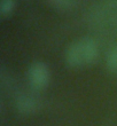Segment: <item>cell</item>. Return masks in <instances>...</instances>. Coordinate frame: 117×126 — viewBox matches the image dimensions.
Here are the masks:
<instances>
[{"instance_id":"6da1fadb","label":"cell","mask_w":117,"mask_h":126,"mask_svg":"<svg viewBox=\"0 0 117 126\" xmlns=\"http://www.w3.org/2000/svg\"><path fill=\"white\" fill-rule=\"evenodd\" d=\"M100 56V45L90 36L74 40L64 52V60L70 68L78 69L92 65Z\"/></svg>"},{"instance_id":"7a4b0ae2","label":"cell","mask_w":117,"mask_h":126,"mask_svg":"<svg viewBox=\"0 0 117 126\" xmlns=\"http://www.w3.org/2000/svg\"><path fill=\"white\" fill-rule=\"evenodd\" d=\"M85 23L94 32H106L117 24V0H97L85 14Z\"/></svg>"},{"instance_id":"3957f363","label":"cell","mask_w":117,"mask_h":126,"mask_svg":"<svg viewBox=\"0 0 117 126\" xmlns=\"http://www.w3.org/2000/svg\"><path fill=\"white\" fill-rule=\"evenodd\" d=\"M14 107L22 116H32L43 108V100L39 93L33 90H20L14 95Z\"/></svg>"},{"instance_id":"277c9868","label":"cell","mask_w":117,"mask_h":126,"mask_svg":"<svg viewBox=\"0 0 117 126\" xmlns=\"http://www.w3.org/2000/svg\"><path fill=\"white\" fill-rule=\"evenodd\" d=\"M50 80V68L43 61H34L27 70V81L31 90L40 92L45 90Z\"/></svg>"},{"instance_id":"5b68a950","label":"cell","mask_w":117,"mask_h":126,"mask_svg":"<svg viewBox=\"0 0 117 126\" xmlns=\"http://www.w3.org/2000/svg\"><path fill=\"white\" fill-rule=\"evenodd\" d=\"M0 83H1L2 90L6 91L7 93H10L15 95L20 91L16 77L14 76L10 71H7L5 69L1 70V73H0Z\"/></svg>"},{"instance_id":"8992f818","label":"cell","mask_w":117,"mask_h":126,"mask_svg":"<svg viewBox=\"0 0 117 126\" xmlns=\"http://www.w3.org/2000/svg\"><path fill=\"white\" fill-rule=\"evenodd\" d=\"M104 65L110 75L117 76V44H113L108 47L104 56Z\"/></svg>"},{"instance_id":"52a82bcc","label":"cell","mask_w":117,"mask_h":126,"mask_svg":"<svg viewBox=\"0 0 117 126\" xmlns=\"http://www.w3.org/2000/svg\"><path fill=\"white\" fill-rule=\"evenodd\" d=\"M85 0H48L52 8L59 12H69L74 9Z\"/></svg>"},{"instance_id":"ba28073f","label":"cell","mask_w":117,"mask_h":126,"mask_svg":"<svg viewBox=\"0 0 117 126\" xmlns=\"http://www.w3.org/2000/svg\"><path fill=\"white\" fill-rule=\"evenodd\" d=\"M15 8V0H0V14L2 17L9 16Z\"/></svg>"},{"instance_id":"9c48e42d","label":"cell","mask_w":117,"mask_h":126,"mask_svg":"<svg viewBox=\"0 0 117 126\" xmlns=\"http://www.w3.org/2000/svg\"><path fill=\"white\" fill-rule=\"evenodd\" d=\"M115 30H116V32H117V24H116V28H115Z\"/></svg>"}]
</instances>
